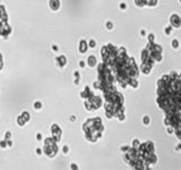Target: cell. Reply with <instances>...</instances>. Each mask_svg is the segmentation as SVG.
I'll return each instance as SVG.
<instances>
[{"label": "cell", "instance_id": "13", "mask_svg": "<svg viewBox=\"0 0 181 170\" xmlns=\"http://www.w3.org/2000/svg\"><path fill=\"white\" fill-rule=\"evenodd\" d=\"M180 2H181V0H180Z\"/></svg>", "mask_w": 181, "mask_h": 170}, {"label": "cell", "instance_id": "5", "mask_svg": "<svg viewBox=\"0 0 181 170\" xmlns=\"http://www.w3.org/2000/svg\"><path fill=\"white\" fill-rule=\"evenodd\" d=\"M139 145H140V142L138 141V140H134V141H133V145H131V147H134V149L137 150V149L139 147Z\"/></svg>", "mask_w": 181, "mask_h": 170}, {"label": "cell", "instance_id": "8", "mask_svg": "<svg viewBox=\"0 0 181 170\" xmlns=\"http://www.w3.org/2000/svg\"><path fill=\"white\" fill-rule=\"evenodd\" d=\"M171 31H172V27H171V26H167V27L165 28V33H167V35H170V34H171Z\"/></svg>", "mask_w": 181, "mask_h": 170}, {"label": "cell", "instance_id": "1", "mask_svg": "<svg viewBox=\"0 0 181 170\" xmlns=\"http://www.w3.org/2000/svg\"><path fill=\"white\" fill-rule=\"evenodd\" d=\"M156 103L164 112H181V73L171 71L158 80Z\"/></svg>", "mask_w": 181, "mask_h": 170}, {"label": "cell", "instance_id": "7", "mask_svg": "<svg viewBox=\"0 0 181 170\" xmlns=\"http://www.w3.org/2000/svg\"><path fill=\"white\" fill-rule=\"evenodd\" d=\"M172 46H173L174 49H178V47H179V42H178V40H173V41H172Z\"/></svg>", "mask_w": 181, "mask_h": 170}, {"label": "cell", "instance_id": "12", "mask_svg": "<svg viewBox=\"0 0 181 170\" xmlns=\"http://www.w3.org/2000/svg\"><path fill=\"white\" fill-rule=\"evenodd\" d=\"M64 151H65V152H67V151H68V147H67V146H65V147H64Z\"/></svg>", "mask_w": 181, "mask_h": 170}, {"label": "cell", "instance_id": "10", "mask_svg": "<svg viewBox=\"0 0 181 170\" xmlns=\"http://www.w3.org/2000/svg\"><path fill=\"white\" fill-rule=\"evenodd\" d=\"M2 67V59H1V56H0V68Z\"/></svg>", "mask_w": 181, "mask_h": 170}, {"label": "cell", "instance_id": "9", "mask_svg": "<svg viewBox=\"0 0 181 170\" xmlns=\"http://www.w3.org/2000/svg\"><path fill=\"white\" fill-rule=\"evenodd\" d=\"M71 169H73V170H78V168H77V167H76L75 165H71Z\"/></svg>", "mask_w": 181, "mask_h": 170}, {"label": "cell", "instance_id": "6", "mask_svg": "<svg viewBox=\"0 0 181 170\" xmlns=\"http://www.w3.org/2000/svg\"><path fill=\"white\" fill-rule=\"evenodd\" d=\"M149 121H151V120H149L148 116H145L144 118H143V123H144L145 125H149Z\"/></svg>", "mask_w": 181, "mask_h": 170}, {"label": "cell", "instance_id": "2", "mask_svg": "<svg viewBox=\"0 0 181 170\" xmlns=\"http://www.w3.org/2000/svg\"><path fill=\"white\" fill-rule=\"evenodd\" d=\"M170 24L171 27L180 28L181 27V17L178 14H172L170 16Z\"/></svg>", "mask_w": 181, "mask_h": 170}, {"label": "cell", "instance_id": "3", "mask_svg": "<svg viewBox=\"0 0 181 170\" xmlns=\"http://www.w3.org/2000/svg\"><path fill=\"white\" fill-rule=\"evenodd\" d=\"M59 6H60L59 0H50V8L52 10H58Z\"/></svg>", "mask_w": 181, "mask_h": 170}, {"label": "cell", "instance_id": "11", "mask_svg": "<svg viewBox=\"0 0 181 170\" xmlns=\"http://www.w3.org/2000/svg\"><path fill=\"white\" fill-rule=\"evenodd\" d=\"M1 146H2V147L6 146V145H5V142H1Z\"/></svg>", "mask_w": 181, "mask_h": 170}, {"label": "cell", "instance_id": "4", "mask_svg": "<svg viewBox=\"0 0 181 170\" xmlns=\"http://www.w3.org/2000/svg\"><path fill=\"white\" fill-rule=\"evenodd\" d=\"M95 64H96V58H95V57H89V58H88V65H89V66H95Z\"/></svg>", "mask_w": 181, "mask_h": 170}]
</instances>
